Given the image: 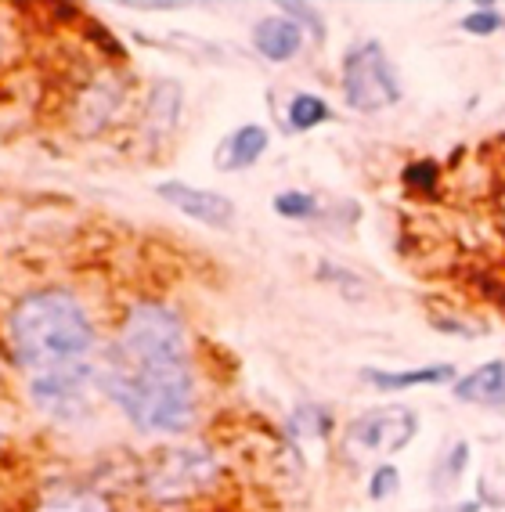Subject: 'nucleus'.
<instances>
[{"label": "nucleus", "instance_id": "f257e3e1", "mask_svg": "<svg viewBox=\"0 0 505 512\" xmlns=\"http://www.w3.org/2000/svg\"><path fill=\"white\" fill-rule=\"evenodd\" d=\"M101 386L138 430H188L195 415V390L181 321L156 303L134 307L105 357Z\"/></svg>", "mask_w": 505, "mask_h": 512}, {"label": "nucleus", "instance_id": "f03ea898", "mask_svg": "<svg viewBox=\"0 0 505 512\" xmlns=\"http://www.w3.org/2000/svg\"><path fill=\"white\" fill-rule=\"evenodd\" d=\"M11 347L29 379V394L44 412H80L94 375V329L73 296H26L11 314Z\"/></svg>", "mask_w": 505, "mask_h": 512}, {"label": "nucleus", "instance_id": "7ed1b4c3", "mask_svg": "<svg viewBox=\"0 0 505 512\" xmlns=\"http://www.w3.org/2000/svg\"><path fill=\"white\" fill-rule=\"evenodd\" d=\"M343 94H347L350 109L358 112H379L401 101L394 69H390L383 47L376 40L347 51V58H343Z\"/></svg>", "mask_w": 505, "mask_h": 512}, {"label": "nucleus", "instance_id": "20e7f679", "mask_svg": "<svg viewBox=\"0 0 505 512\" xmlns=\"http://www.w3.org/2000/svg\"><path fill=\"white\" fill-rule=\"evenodd\" d=\"M419 433V419H415L412 408L404 404H383V408H372L361 419L350 422L347 440L343 448L350 455H394V451H404Z\"/></svg>", "mask_w": 505, "mask_h": 512}, {"label": "nucleus", "instance_id": "39448f33", "mask_svg": "<svg viewBox=\"0 0 505 512\" xmlns=\"http://www.w3.org/2000/svg\"><path fill=\"white\" fill-rule=\"evenodd\" d=\"M170 206H177L181 213H188L192 220H202V224H231L235 217V206L231 199L217 192H206V188H192V184H181V181H163L156 188Z\"/></svg>", "mask_w": 505, "mask_h": 512}, {"label": "nucleus", "instance_id": "423d86ee", "mask_svg": "<svg viewBox=\"0 0 505 512\" xmlns=\"http://www.w3.org/2000/svg\"><path fill=\"white\" fill-rule=\"evenodd\" d=\"M455 397L484 408H505V361H487L477 372L462 375L455 383Z\"/></svg>", "mask_w": 505, "mask_h": 512}, {"label": "nucleus", "instance_id": "0eeeda50", "mask_svg": "<svg viewBox=\"0 0 505 512\" xmlns=\"http://www.w3.org/2000/svg\"><path fill=\"white\" fill-rule=\"evenodd\" d=\"M253 47L267 62H289L303 47V33L293 19H264L253 29Z\"/></svg>", "mask_w": 505, "mask_h": 512}, {"label": "nucleus", "instance_id": "6e6552de", "mask_svg": "<svg viewBox=\"0 0 505 512\" xmlns=\"http://www.w3.org/2000/svg\"><path fill=\"white\" fill-rule=\"evenodd\" d=\"M267 148V130L249 123V127H239L235 134H228V141L221 145V166L224 170H239V166H253Z\"/></svg>", "mask_w": 505, "mask_h": 512}, {"label": "nucleus", "instance_id": "1a4fd4ad", "mask_svg": "<svg viewBox=\"0 0 505 512\" xmlns=\"http://www.w3.org/2000/svg\"><path fill=\"white\" fill-rule=\"evenodd\" d=\"M455 368L451 365H430V368H412V372H376L368 368L365 379L379 390H404V386H423V383H448Z\"/></svg>", "mask_w": 505, "mask_h": 512}, {"label": "nucleus", "instance_id": "9d476101", "mask_svg": "<svg viewBox=\"0 0 505 512\" xmlns=\"http://www.w3.org/2000/svg\"><path fill=\"white\" fill-rule=\"evenodd\" d=\"M325 119H329V105L318 94H296L289 105V127L293 130H314Z\"/></svg>", "mask_w": 505, "mask_h": 512}, {"label": "nucleus", "instance_id": "9b49d317", "mask_svg": "<svg viewBox=\"0 0 505 512\" xmlns=\"http://www.w3.org/2000/svg\"><path fill=\"white\" fill-rule=\"evenodd\" d=\"M40 512H105V502L91 491H58L40 505Z\"/></svg>", "mask_w": 505, "mask_h": 512}, {"label": "nucleus", "instance_id": "f8f14e48", "mask_svg": "<svg viewBox=\"0 0 505 512\" xmlns=\"http://www.w3.org/2000/svg\"><path fill=\"white\" fill-rule=\"evenodd\" d=\"M275 210L289 220H303V217H314V213H318V202H314V195H307V192H282L275 199Z\"/></svg>", "mask_w": 505, "mask_h": 512}, {"label": "nucleus", "instance_id": "ddd939ff", "mask_svg": "<svg viewBox=\"0 0 505 512\" xmlns=\"http://www.w3.org/2000/svg\"><path fill=\"white\" fill-rule=\"evenodd\" d=\"M502 26H505V19L491 8H480V11H473V15H466V19H462V29H466V33H477V37L498 33Z\"/></svg>", "mask_w": 505, "mask_h": 512}, {"label": "nucleus", "instance_id": "4468645a", "mask_svg": "<svg viewBox=\"0 0 505 512\" xmlns=\"http://www.w3.org/2000/svg\"><path fill=\"white\" fill-rule=\"evenodd\" d=\"M372 498H386V494H394L397 491V469L394 466H379L376 476H372Z\"/></svg>", "mask_w": 505, "mask_h": 512}, {"label": "nucleus", "instance_id": "2eb2a0df", "mask_svg": "<svg viewBox=\"0 0 505 512\" xmlns=\"http://www.w3.org/2000/svg\"><path fill=\"white\" fill-rule=\"evenodd\" d=\"M502 228H505V206H502Z\"/></svg>", "mask_w": 505, "mask_h": 512}]
</instances>
